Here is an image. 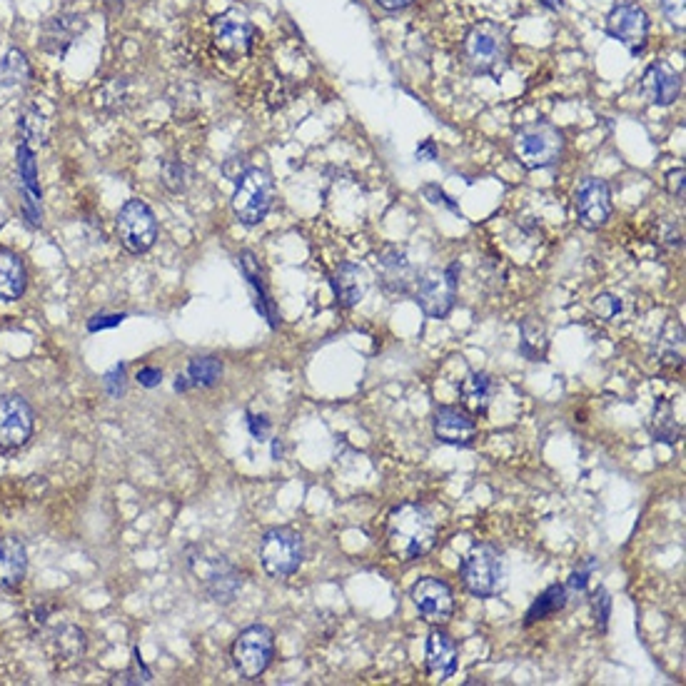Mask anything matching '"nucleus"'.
Listing matches in <instances>:
<instances>
[{"mask_svg": "<svg viewBox=\"0 0 686 686\" xmlns=\"http://www.w3.org/2000/svg\"><path fill=\"white\" fill-rule=\"evenodd\" d=\"M437 544V522L422 504H400L387 519V549L400 562L430 554Z\"/></svg>", "mask_w": 686, "mask_h": 686, "instance_id": "1", "label": "nucleus"}, {"mask_svg": "<svg viewBox=\"0 0 686 686\" xmlns=\"http://www.w3.org/2000/svg\"><path fill=\"white\" fill-rule=\"evenodd\" d=\"M190 572L198 577L210 599L218 604H230L242 589V574L223 554L210 552L208 547H193L188 552Z\"/></svg>", "mask_w": 686, "mask_h": 686, "instance_id": "2", "label": "nucleus"}, {"mask_svg": "<svg viewBox=\"0 0 686 686\" xmlns=\"http://www.w3.org/2000/svg\"><path fill=\"white\" fill-rule=\"evenodd\" d=\"M464 55L477 73L499 75L509 63V35L497 23H479L464 40Z\"/></svg>", "mask_w": 686, "mask_h": 686, "instance_id": "3", "label": "nucleus"}, {"mask_svg": "<svg viewBox=\"0 0 686 686\" xmlns=\"http://www.w3.org/2000/svg\"><path fill=\"white\" fill-rule=\"evenodd\" d=\"M305 562V544L295 529L275 527L260 539V564L272 579H285Z\"/></svg>", "mask_w": 686, "mask_h": 686, "instance_id": "4", "label": "nucleus"}, {"mask_svg": "<svg viewBox=\"0 0 686 686\" xmlns=\"http://www.w3.org/2000/svg\"><path fill=\"white\" fill-rule=\"evenodd\" d=\"M514 155L519 163L527 170L549 168L559 160L564 150V138L554 125L549 123H532L524 125L517 135H514Z\"/></svg>", "mask_w": 686, "mask_h": 686, "instance_id": "5", "label": "nucleus"}, {"mask_svg": "<svg viewBox=\"0 0 686 686\" xmlns=\"http://www.w3.org/2000/svg\"><path fill=\"white\" fill-rule=\"evenodd\" d=\"M275 198L272 178L260 168H250L240 180H235L232 210L242 225H260L267 218Z\"/></svg>", "mask_w": 686, "mask_h": 686, "instance_id": "6", "label": "nucleus"}, {"mask_svg": "<svg viewBox=\"0 0 686 686\" xmlns=\"http://www.w3.org/2000/svg\"><path fill=\"white\" fill-rule=\"evenodd\" d=\"M459 577L474 597H494L502 589V554L489 544H474L459 564Z\"/></svg>", "mask_w": 686, "mask_h": 686, "instance_id": "7", "label": "nucleus"}, {"mask_svg": "<svg viewBox=\"0 0 686 686\" xmlns=\"http://www.w3.org/2000/svg\"><path fill=\"white\" fill-rule=\"evenodd\" d=\"M275 657V634L262 624L242 629L232 644V664L245 679H257L265 674Z\"/></svg>", "mask_w": 686, "mask_h": 686, "instance_id": "8", "label": "nucleus"}, {"mask_svg": "<svg viewBox=\"0 0 686 686\" xmlns=\"http://www.w3.org/2000/svg\"><path fill=\"white\" fill-rule=\"evenodd\" d=\"M115 228H118L120 245L128 252H133V255L148 252L155 245V237H158V220H155L153 210L143 200H128L120 208Z\"/></svg>", "mask_w": 686, "mask_h": 686, "instance_id": "9", "label": "nucleus"}, {"mask_svg": "<svg viewBox=\"0 0 686 686\" xmlns=\"http://www.w3.org/2000/svg\"><path fill=\"white\" fill-rule=\"evenodd\" d=\"M457 272L459 265L435 267V270L425 272V275L417 280V305L422 307L427 317H447L450 310L455 307L457 300Z\"/></svg>", "mask_w": 686, "mask_h": 686, "instance_id": "10", "label": "nucleus"}, {"mask_svg": "<svg viewBox=\"0 0 686 686\" xmlns=\"http://www.w3.org/2000/svg\"><path fill=\"white\" fill-rule=\"evenodd\" d=\"M607 33L624 45L632 55H642L647 48L649 18L639 5L622 3L609 13Z\"/></svg>", "mask_w": 686, "mask_h": 686, "instance_id": "11", "label": "nucleus"}, {"mask_svg": "<svg viewBox=\"0 0 686 686\" xmlns=\"http://www.w3.org/2000/svg\"><path fill=\"white\" fill-rule=\"evenodd\" d=\"M33 410L20 395L0 397V447L18 450L33 437Z\"/></svg>", "mask_w": 686, "mask_h": 686, "instance_id": "12", "label": "nucleus"}, {"mask_svg": "<svg viewBox=\"0 0 686 686\" xmlns=\"http://www.w3.org/2000/svg\"><path fill=\"white\" fill-rule=\"evenodd\" d=\"M412 602L430 624H445L455 612V594L442 579L425 577L412 587Z\"/></svg>", "mask_w": 686, "mask_h": 686, "instance_id": "13", "label": "nucleus"}, {"mask_svg": "<svg viewBox=\"0 0 686 686\" xmlns=\"http://www.w3.org/2000/svg\"><path fill=\"white\" fill-rule=\"evenodd\" d=\"M252 38H255V30H252V25L242 15L225 13L220 18H215L213 43L218 48V53L225 55V58L237 60L250 53Z\"/></svg>", "mask_w": 686, "mask_h": 686, "instance_id": "14", "label": "nucleus"}, {"mask_svg": "<svg viewBox=\"0 0 686 686\" xmlns=\"http://www.w3.org/2000/svg\"><path fill=\"white\" fill-rule=\"evenodd\" d=\"M612 215V195L604 180L587 178L577 193V218L587 230L602 228Z\"/></svg>", "mask_w": 686, "mask_h": 686, "instance_id": "15", "label": "nucleus"}, {"mask_svg": "<svg viewBox=\"0 0 686 686\" xmlns=\"http://www.w3.org/2000/svg\"><path fill=\"white\" fill-rule=\"evenodd\" d=\"M85 30V18L78 13H58L48 18L40 28V48L50 55L63 58L75 43L80 33Z\"/></svg>", "mask_w": 686, "mask_h": 686, "instance_id": "16", "label": "nucleus"}, {"mask_svg": "<svg viewBox=\"0 0 686 686\" xmlns=\"http://www.w3.org/2000/svg\"><path fill=\"white\" fill-rule=\"evenodd\" d=\"M377 277H380V285L392 295H407L417 282L415 267H412L407 252L400 247L382 252L380 260H377Z\"/></svg>", "mask_w": 686, "mask_h": 686, "instance_id": "17", "label": "nucleus"}, {"mask_svg": "<svg viewBox=\"0 0 686 686\" xmlns=\"http://www.w3.org/2000/svg\"><path fill=\"white\" fill-rule=\"evenodd\" d=\"M432 427H435L437 440L452 447L472 445L474 435H477V425H474L472 417L459 412L457 407H440V410L435 412Z\"/></svg>", "mask_w": 686, "mask_h": 686, "instance_id": "18", "label": "nucleus"}, {"mask_svg": "<svg viewBox=\"0 0 686 686\" xmlns=\"http://www.w3.org/2000/svg\"><path fill=\"white\" fill-rule=\"evenodd\" d=\"M427 672L437 682H447L457 672V644L442 629L430 632V639H427Z\"/></svg>", "mask_w": 686, "mask_h": 686, "instance_id": "19", "label": "nucleus"}, {"mask_svg": "<svg viewBox=\"0 0 686 686\" xmlns=\"http://www.w3.org/2000/svg\"><path fill=\"white\" fill-rule=\"evenodd\" d=\"M330 285H332V292H335L337 302H340L342 307H355L357 302L365 297L370 280H367V272L362 265H355V262H342V265L335 270V275H332Z\"/></svg>", "mask_w": 686, "mask_h": 686, "instance_id": "20", "label": "nucleus"}, {"mask_svg": "<svg viewBox=\"0 0 686 686\" xmlns=\"http://www.w3.org/2000/svg\"><path fill=\"white\" fill-rule=\"evenodd\" d=\"M18 173H20V190H23L25 200L23 208L28 215L30 225L40 223V188L38 175H35V155L30 145H20L18 148Z\"/></svg>", "mask_w": 686, "mask_h": 686, "instance_id": "21", "label": "nucleus"}, {"mask_svg": "<svg viewBox=\"0 0 686 686\" xmlns=\"http://www.w3.org/2000/svg\"><path fill=\"white\" fill-rule=\"evenodd\" d=\"M28 552L15 537L0 539V589H15L25 579Z\"/></svg>", "mask_w": 686, "mask_h": 686, "instance_id": "22", "label": "nucleus"}, {"mask_svg": "<svg viewBox=\"0 0 686 686\" xmlns=\"http://www.w3.org/2000/svg\"><path fill=\"white\" fill-rule=\"evenodd\" d=\"M642 85L649 93V98H652V103L657 105H672L682 95V78L664 63H654L644 75Z\"/></svg>", "mask_w": 686, "mask_h": 686, "instance_id": "23", "label": "nucleus"}, {"mask_svg": "<svg viewBox=\"0 0 686 686\" xmlns=\"http://www.w3.org/2000/svg\"><path fill=\"white\" fill-rule=\"evenodd\" d=\"M25 285H28V272L23 257L13 250H0V300H20Z\"/></svg>", "mask_w": 686, "mask_h": 686, "instance_id": "24", "label": "nucleus"}, {"mask_svg": "<svg viewBox=\"0 0 686 686\" xmlns=\"http://www.w3.org/2000/svg\"><path fill=\"white\" fill-rule=\"evenodd\" d=\"M50 654L60 667H75L85 657V634L73 624L58 627L50 639Z\"/></svg>", "mask_w": 686, "mask_h": 686, "instance_id": "25", "label": "nucleus"}, {"mask_svg": "<svg viewBox=\"0 0 686 686\" xmlns=\"http://www.w3.org/2000/svg\"><path fill=\"white\" fill-rule=\"evenodd\" d=\"M494 380L487 375V372H469L467 377L459 385V395H462L464 407L474 415H484L494 397Z\"/></svg>", "mask_w": 686, "mask_h": 686, "instance_id": "26", "label": "nucleus"}, {"mask_svg": "<svg viewBox=\"0 0 686 686\" xmlns=\"http://www.w3.org/2000/svg\"><path fill=\"white\" fill-rule=\"evenodd\" d=\"M657 362L664 370L682 372L684 367V327L679 322H669L657 337Z\"/></svg>", "mask_w": 686, "mask_h": 686, "instance_id": "27", "label": "nucleus"}, {"mask_svg": "<svg viewBox=\"0 0 686 686\" xmlns=\"http://www.w3.org/2000/svg\"><path fill=\"white\" fill-rule=\"evenodd\" d=\"M240 265H242V272H245L247 282H250V287H252V290H255L257 310H260V315L267 317L270 327H277L275 302H272L270 295H267L265 282H262L260 265H257V262H255V255H252V252H242V255H240Z\"/></svg>", "mask_w": 686, "mask_h": 686, "instance_id": "28", "label": "nucleus"}, {"mask_svg": "<svg viewBox=\"0 0 686 686\" xmlns=\"http://www.w3.org/2000/svg\"><path fill=\"white\" fill-rule=\"evenodd\" d=\"M564 607H567V587H562V584H552V587H547L537 599H534L532 607L527 609L524 624L532 627V624H537V622H542V619H549L552 614L562 612Z\"/></svg>", "mask_w": 686, "mask_h": 686, "instance_id": "29", "label": "nucleus"}, {"mask_svg": "<svg viewBox=\"0 0 686 686\" xmlns=\"http://www.w3.org/2000/svg\"><path fill=\"white\" fill-rule=\"evenodd\" d=\"M649 427H652V435L667 445H674L682 437V427L674 420V407L667 400H657Z\"/></svg>", "mask_w": 686, "mask_h": 686, "instance_id": "30", "label": "nucleus"}, {"mask_svg": "<svg viewBox=\"0 0 686 686\" xmlns=\"http://www.w3.org/2000/svg\"><path fill=\"white\" fill-rule=\"evenodd\" d=\"M519 352H522L527 360L539 362L547 352V330L539 320H524L522 322V342H519Z\"/></svg>", "mask_w": 686, "mask_h": 686, "instance_id": "31", "label": "nucleus"}, {"mask_svg": "<svg viewBox=\"0 0 686 686\" xmlns=\"http://www.w3.org/2000/svg\"><path fill=\"white\" fill-rule=\"evenodd\" d=\"M188 385L190 387H213L223 377V362L218 357H195L188 365Z\"/></svg>", "mask_w": 686, "mask_h": 686, "instance_id": "32", "label": "nucleus"}, {"mask_svg": "<svg viewBox=\"0 0 686 686\" xmlns=\"http://www.w3.org/2000/svg\"><path fill=\"white\" fill-rule=\"evenodd\" d=\"M30 78V65L20 50H10L0 60V83L3 85H20Z\"/></svg>", "mask_w": 686, "mask_h": 686, "instance_id": "33", "label": "nucleus"}, {"mask_svg": "<svg viewBox=\"0 0 686 686\" xmlns=\"http://www.w3.org/2000/svg\"><path fill=\"white\" fill-rule=\"evenodd\" d=\"M18 125H20V133H23L25 145L43 143L45 140V120L38 110H25Z\"/></svg>", "mask_w": 686, "mask_h": 686, "instance_id": "34", "label": "nucleus"}, {"mask_svg": "<svg viewBox=\"0 0 686 686\" xmlns=\"http://www.w3.org/2000/svg\"><path fill=\"white\" fill-rule=\"evenodd\" d=\"M592 612H594V622H597L599 632H607L609 627V617H612V599H609L607 589L599 587L592 597Z\"/></svg>", "mask_w": 686, "mask_h": 686, "instance_id": "35", "label": "nucleus"}, {"mask_svg": "<svg viewBox=\"0 0 686 686\" xmlns=\"http://www.w3.org/2000/svg\"><path fill=\"white\" fill-rule=\"evenodd\" d=\"M163 183L168 185V190L180 193L185 188V165L178 160H165L163 165Z\"/></svg>", "mask_w": 686, "mask_h": 686, "instance_id": "36", "label": "nucleus"}, {"mask_svg": "<svg viewBox=\"0 0 686 686\" xmlns=\"http://www.w3.org/2000/svg\"><path fill=\"white\" fill-rule=\"evenodd\" d=\"M594 310H597L604 320H614V317L619 315V310H622V300L614 295H599L594 297Z\"/></svg>", "mask_w": 686, "mask_h": 686, "instance_id": "37", "label": "nucleus"}, {"mask_svg": "<svg viewBox=\"0 0 686 686\" xmlns=\"http://www.w3.org/2000/svg\"><path fill=\"white\" fill-rule=\"evenodd\" d=\"M123 377H125V365H115V370L105 375V390H108V395L115 397V400H118V397L125 392Z\"/></svg>", "mask_w": 686, "mask_h": 686, "instance_id": "38", "label": "nucleus"}, {"mask_svg": "<svg viewBox=\"0 0 686 686\" xmlns=\"http://www.w3.org/2000/svg\"><path fill=\"white\" fill-rule=\"evenodd\" d=\"M664 15L677 25L679 30H684V20H686V0H662Z\"/></svg>", "mask_w": 686, "mask_h": 686, "instance_id": "39", "label": "nucleus"}, {"mask_svg": "<svg viewBox=\"0 0 686 686\" xmlns=\"http://www.w3.org/2000/svg\"><path fill=\"white\" fill-rule=\"evenodd\" d=\"M594 569H597V564H594V562H587V567L577 569V572H574L572 577H569V589H574V592H584V589H587L589 577H592Z\"/></svg>", "mask_w": 686, "mask_h": 686, "instance_id": "40", "label": "nucleus"}, {"mask_svg": "<svg viewBox=\"0 0 686 686\" xmlns=\"http://www.w3.org/2000/svg\"><path fill=\"white\" fill-rule=\"evenodd\" d=\"M123 320H125V315H95L93 320L88 322V330L90 332L108 330V327H118Z\"/></svg>", "mask_w": 686, "mask_h": 686, "instance_id": "41", "label": "nucleus"}, {"mask_svg": "<svg viewBox=\"0 0 686 686\" xmlns=\"http://www.w3.org/2000/svg\"><path fill=\"white\" fill-rule=\"evenodd\" d=\"M247 427H250L255 440H265L267 432H270V422L265 415H247Z\"/></svg>", "mask_w": 686, "mask_h": 686, "instance_id": "42", "label": "nucleus"}, {"mask_svg": "<svg viewBox=\"0 0 686 686\" xmlns=\"http://www.w3.org/2000/svg\"><path fill=\"white\" fill-rule=\"evenodd\" d=\"M135 380H138L143 387H148V390H153V387H158L160 382H163V372H160L158 367H143Z\"/></svg>", "mask_w": 686, "mask_h": 686, "instance_id": "43", "label": "nucleus"}, {"mask_svg": "<svg viewBox=\"0 0 686 686\" xmlns=\"http://www.w3.org/2000/svg\"><path fill=\"white\" fill-rule=\"evenodd\" d=\"M669 193L674 195V198H679L682 200L684 198V168H679V170H672L669 173Z\"/></svg>", "mask_w": 686, "mask_h": 686, "instance_id": "44", "label": "nucleus"}, {"mask_svg": "<svg viewBox=\"0 0 686 686\" xmlns=\"http://www.w3.org/2000/svg\"><path fill=\"white\" fill-rule=\"evenodd\" d=\"M425 195H427V198H435V200H432V203H437V205L442 203V205H447V208H450V210H455V213H459V208H457V205L452 203V200L447 198V195L442 193V190L432 188V185H430V188H425Z\"/></svg>", "mask_w": 686, "mask_h": 686, "instance_id": "45", "label": "nucleus"}, {"mask_svg": "<svg viewBox=\"0 0 686 686\" xmlns=\"http://www.w3.org/2000/svg\"><path fill=\"white\" fill-rule=\"evenodd\" d=\"M437 158V148L432 140H427L422 148H417V160H435Z\"/></svg>", "mask_w": 686, "mask_h": 686, "instance_id": "46", "label": "nucleus"}, {"mask_svg": "<svg viewBox=\"0 0 686 686\" xmlns=\"http://www.w3.org/2000/svg\"><path fill=\"white\" fill-rule=\"evenodd\" d=\"M377 3H380L382 8H387V10H400V8H407L412 0H377Z\"/></svg>", "mask_w": 686, "mask_h": 686, "instance_id": "47", "label": "nucleus"}, {"mask_svg": "<svg viewBox=\"0 0 686 686\" xmlns=\"http://www.w3.org/2000/svg\"><path fill=\"white\" fill-rule=\"evenodd\" d=\"M542 3L544 5H547V8H552V10H559V8H562V0H542Z\"/></svg>", "mask_w": 686, "mask_h": 686, "instance_id": "48", "label": "nucleus"}, {"mask_svg": "<svg viewBox=\"0 0 686 686\" xmlns=\"http://www.w3.org/2000/svg\"><path fill=\"white\" fill-rule=\"evenodd\" d=\"M272 455H275V459L282 455V447H280V445H277V442H275V447H272Z\"/></svg>", "mask_w": 686, "mask_h": 686, "instance_id": "49", "label": "nucleus"}]
</instances>
